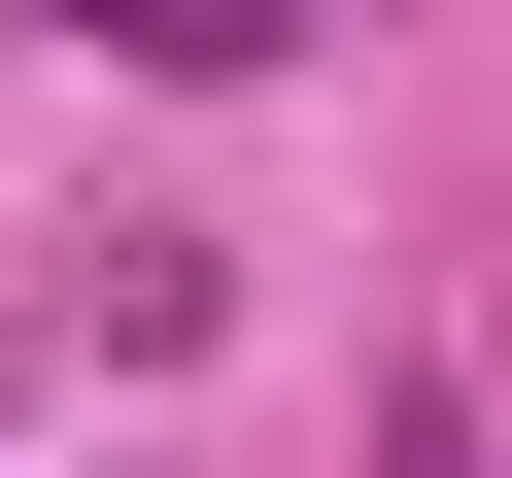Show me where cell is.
I'll use <instances>...</instances> for the list:
<instances>
[{
  "instance_id": "cell-1",
  "label": "cell",
  "mask_w": 512,
  "mask_h": 478,
  "mask_svg": "<svg viewBox=\"0 0 512 478\" xmlns=\"http://www.w3.org/2000/svg\"><path fill=\"white\" fill-rule=\"evenodd\" d=\"M69 35H137V69H274L308 0H69Z\"/></svg>"
},
{
  "instance_id": "cell-2",
  "label": "cell",
  "mask_w": 512,
  "mask_h": 478,
  "mask_svg": "<svg viewBox=\"0 0 512 478\" xmlns=\"http://www.w3.org/2000/svg\"><path fill=\"white\" fill-rule=\"evenodd\" d=\"M376 478H478V444H444V410H410V376H376Z\"/></svg>"
}]
</instances>
